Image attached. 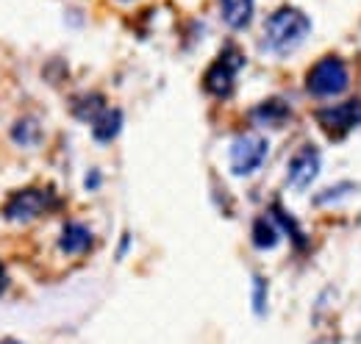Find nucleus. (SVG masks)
<instances>
[{
	"label": "nucleus",
	"mask_w": 361,
	"mask_h": 344,
	"mask_svg": "<svg viewBox=\"0 0 361 344\" xmlns=\"http://www.w3.org/2000/svg\"><path fill=\"white\" fill-rule=\"evenodd\" d=\"M309 31H312V23L300 8L281 6L278 11H272L270 20L264 23V42L275 53H289L298 44H303Z\"/></svg>",
	"instance_id": "1"
},
{
	"label": "nucleus",
	"mask_w": 361,
	"mask_h": 344,
	"mask_svg": "<svg viewBox=\"0 0 361 344\" xmlns=\"http://www.w3.org/2000/svg\"><path fill=\"white\" fill-rule=\"evenodd\" d=\"M348 81H350L348 64L342 59H336V56H328V59H319L309 70L306 89L314 97H334V94H342L348 89Z\"/></svg>",
	"instance_id": "2"
},
{
	"label": "nucleus",
	"mask_w": 361,
	"mask_h": 344,
	"mask_svg": "<svg viewBox=\"0 0 361 344\" xmlns=\"http://www.w3.org/2000/svg\"><path fill=\"white\" fill-rule=\"evenodd\" d=\"M267 150H270V145H267L264 136H259V133H242L231 145V170H233V175H250V172H256L264 164Z\"/></svg>",
	"instance_id": "3"
},
{
	"label": "nucleus",
	"mask_w": 361,
	"mask_h": 344,
	"mask_svg": "<svg viewBox=\"0 0 361 344\" xmlns=\"http://www.w3.org/2000/svg\"><path fill=\"white\" fill-rule=\"evenodd\" d=\"M239 67H242V53L233 44H228L220 59L206 70V92L214 97H228L233 92Z\"/></svg>",
	"instance_id": "4"
},
{
	"label": "nucleus",
	"mask_w": 361,
	"mask_h": 344,
	"mask_svg": "<svg viewBox=\"0 0 361 344\" xmlns=\"http://www.w3.org/2000/svg\"><path fill=\"white\" fill-rule=\"evenodd\" d=\"M317 123L334 139L348 136L356 125H361V100H348V103H339V106L319 109L317 111Z\"/></svg>",
	"instance_id": "5"
},
{
	"label": "nucleus",
	"mask_w": 361,
	"mask_h": 344,
	"mask_svg": "<svg viewBox=\"0 0 361 344\" xmlns=\"http://www.w3.org/2000/svg\"><path fill=\"white\" fill-rule=\"evenodd\" d=\"M50 206H56L53 189H23L6 203L3 216L6 219H34V216L45 214Z\"/></svg>",
	"instance_id": "6"
},
{
	"label": "nucleus",
	"mask_w": 361,
	"mask_h": 344,
	"mask_svg": "<svg viewBox=\"0 0 361 344\" xmlns=\"http://www.w3.org/2000/svg\"><path fill=\"white\" fill-rule=\"evenodd\" d=\"M319 164H322V156H319V147L314 145H303L292 161H289V183L295 189H306L317 175H319Z\"/></svg>",
	"instance_id": "7"
},
{
	"label": "nucleus",
	"mask_w": 361,
	"mask_h": 344,
	"mask_svg": "<svg viewBox=\"0 0 361 344\" xmlns=\"http://www.w3.org/2000/svg\"><path fill=\"white\" fill-rule=\"evenodd\" d=\"M92 233L90 228H84L81 222H67L64 228H61V236H59V245H61V250L64 253H70V256H81V253H87L92 247Z\"/></svg>",
	"instance_id": "8"
},
{
	"label": "nucleus",
	"mask_w": 361,
	"mask_h": 344,
	"mask_svg": "<svg viewBox=\"0 0 361 344\" xmlns=\"http://www.w3.org/2000/svg\"><path fill=\"white\" fill-rule=\"evenodd\" d=\"M289 106H286V100H278V97H272V100H264V103H259L253 111H250V120L253 123H259V125H270V128H278V125H283L286 120H289Z\"/></svg>",
	"instance_id": "9"
},
{
	"label": "nucleus",
	"mask_w": 361,
	"mask_h": 344,
	"mask_svg": "<svg viewBox=\"0 0 361 344\" xmlns=\"http://www.w3.org/2000/svg\"><path fill=\"white\" fill-rule=\"evenodd\" d=\"M223 6V20L233 31L247 28L253 20V0H220Z\"/></svg>",
	"instance_id": "10"
},
{
	"label": "nucleus",
	"mask_w": 361,
	"mask_h": 344,
	"mask_svg": "<svg viewBox=\"0 0 361 344\" xmlns=\"http://www.w3.org/2000/svg\"><path fill=\"white\" fill-rule=\"evenodd\" d=\"M123 128V111L120 109H106L94 123H92V136L97 142H111Z\"/></svg>",
	"instance_id": "11"
},
{
	"label": "nucleus",
	"mask_w": 361,
	"mask_h": 344,
	"mask_svg": "<svg viewBox=\"0 0 361 344\" xmlns=\"http://www.w3.org/2000/svg\"><path fill=\"white\" fill-rule=\"evenodd\" d=\"M103 111H106V100H103L100 94H84V97L73 100V114H75L78 120H90V123H94Z\"/></svg>",
	"instance_id": "12"
},
{
	"label": "nucleus",
	"mask_w": 361,
	"mask_h": 344,
	"mask_svg": "<svg viewBox=\"0 0 361 344\" xmlns=\"http://www.w3.org/2000/svg\"><path fill=\"white\" fill-rule=\"evenodd\" d=\"M278 228L272 225L267 216H259L256 222H253V245L259 247V250H270L278 245Z\"/></svg>",
	"instance_id": "13"
},
{
	"label": "nucleus",
	"mask_w": 361,
	"mask_h": 344,
	"mask_svg": "<svg viewBox=\"0 0 361 344\" xmlns=\"http://www.w3.org/2000/svg\"><path fill=\"white\" fill-rule=\"evenodd\" d=\"M272 216H275V222H281V228H283V231H286V233H289V236H292V239H295L298 245H303V233L298 231L295 219L286 214V211H283L281 206H272Z\"/></svg>",
	"instance_id": "14"
},
{
	"label": "nucleus",
	"mask_w": 361,
	"mask_h": 344,
	"mask_svg": "<svg viewBox=\"0 0 361 344\" xmlns=\"http://www.w3.org/2000/svg\"><path fill=\"white\" fill-rule=\"evenodd\" d=\"M14 139H17L20 145H31V142H37V139H39L37 123H34V120H23L20 125H14Z\"/></svg>",
	"instance_id": "15"
},
{
	"label": "nucleus",
	"mask_w": 361,
	"mask_h": 344,
	"mask_svg": "<svg viewBox=\"0 0 361 344\" xmlns=\"http://www.w3.org/2000/svg\"><path fill=\"white\" fill-rule=\"evenodd\" d=\"M253 311L256 314H264L267 311V283L264 278H253Z\"/></svg>",
	"instance_id": "16"
},
{
	"label": "nucleus",
	"mask_w": 361,
	"mask_h": 344,
	"mask_svg": "<svg viewBox=\"0 0 361 344\" xmlns=\"http://www.w3.org/2000/svg\"><path fill=\"white\" fill-rule=\"evenodd\" d=\"M6 283H8V281H6V269H3V264H0V295H3V289H6Z\"/></svg>",
	"instance_id": "17"
},
{
	"label": "nucleus",
	"mask_w": 361,
	"mask_h": 344,
	"mask_svg": "<svg viewBox=\"0 0 361 344\" xmlns=\"http://www.w3.org/2000/svg\"><path fill=\"white\" fill-rule=\"evenodd\" d=\"M3 344H20V342H3Z\"/></svg>",
	"instance_id": "18"
}]
</instances>
